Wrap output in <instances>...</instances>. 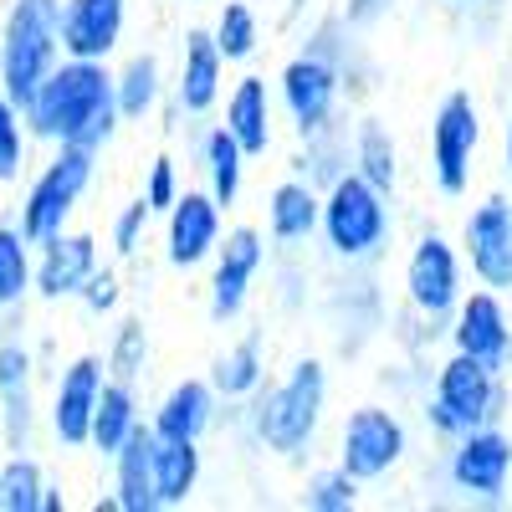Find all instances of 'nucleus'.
<instances>
[{
  "instance_id": "obj_1",
  "label": "nucleus",
  "mask_w": 512,
  "mask_h": 512,
  "mask_svg": "<svg viewBox=\"0 0 512 512\" xmlns=\"http://www.w3.org/2000/svg\"><path fill=\"white\" fill-rule=\"evenodd\" d=\"M31 144H82L103 149L118 134V108H113V67L108 62H82L57 57V67L36 82V93L21 108Z\"/></svg>"
},
{
  "instance_id": "obj_2",
  "label": "nucleus",
  "mask_w": 512,
  "mask_h": 512,
  "mask_svg": "<svg viewBox=\"0 0 512 512\" xmlns=\"http://www.w3.org/2000/svg\"><path fill=\"white\" fill-rule=\"evenodd\" d=\"M323 410H328V364L297 359L277 384H262L251 395L246 420H251V436L272 456H303L323 431Z\"/></svg>"
},
{
  "instance_id": "obj_3",
  "label": "nucleus",
  "mask_w": 512,
  "mask_h": 512,
  "mask_svg": "<svg viewBox=\"0 0 512 512\" xmlns=\"http://www.w3.org/2000/svg\"><path fill=\"white\" fill-rule=\"evenodd\" d=\"M57 16H62V0H11L6 6V21H0V93L16 108H26L36 82L62 57Z\"/></svg>"
},
{
  "instance_id": "obj_4",
  "label": "nucleus",
  "mask_w": 512,
  "mask_h": 512,
  "mask_svg": "<svg viewBox=\"0 0 512 512\" xmlns=\"http://www.w3.org/2000/svg\"><path fill=\"white\" fill-rule=\"evenodd\" d=\"M390 195L359 180L354 169H344L333 185H323L318 205V231L338 262H374L390 241Z\"/></svg>"
},
{
  "instance_id": "obj_5",
  "label": "nucleus",
  "mask_w": 512,
  "mask_h": 512,
  "mask_svg": "<svg viewBox=\"0 0 512 512\" xmlns=\"http://www.w3.org/2000/svg\"><path fill=\"white\" fill-rule=\"evenodd\" d=\"M502 410H507L502 374H492L477 359L451 349V359L436 369L431 395H425V425H431L441 441H456L466 431H477V425H497Z\"/></svg>"
},
{
  "instance_id": "obj_6",
  "label": "nucleus",
  "mask_w": 512,
  "mask_h": 512,
  "mask_svg": "<svg viewBox=\"0 0 512 512\" xmlns=\"http://www.w3.org/2000/svg\"><path fill=\"white\" fill-rule=\"evenodd\" d=\"M98 180V154L82 149V144H52V159L31 175L21 210H16V226L26 231V241L41 236H57L62 226H72L82 195L93 190Z\"/></svg>"
},
{
  "instance_id": "obj_7",
  "label": "nucleus",
  "mask_w": 512,
  "mask_h": 512,
  "mask_svg": "<svg viewBox=\"0 0 512 512\" xmlns=\"http://www.w3.org/2000/svg\"><path fill=\"white\" fill-rule=\"evenodd\" d=\"M405 451H410V431L390 405H359V410H349L344 425H338V466H344L359 487L390 477L405 461Z\"/></svg>"
},
{
  "instance_id": "obj_8",
  "label": "nucleus",
  "mask_w": 512,
  "mask_h": 512,
  "mask_svg": "<svg viewBox=\"0 0 512 512\" xmlns=\"http://www.w3.org/2000/svg\"><path fill=\"white\" fill-rule=\"evenodd\" d=\"M461 292H466L461 246L451 236H441V231H425L410 246V262H405V297H410V308L425 323H446Z\"/></svg>"
},
{
  "instance_id": "obj_9",
  "label": "nucleus",
  "mask_w": 512,
  "mask_h": 512,
  "mask_svg": "<svg viewBox=\"0 0 512 512\" xmlns=\"http://www.w3.org/2000/svg\"><path fill=\"white\" fill-rule=\"evenodd\" d=\"M446 323H451V349L456 354L477 359L482 369H492L502 379L512 374V313L502 303V292H492V287L461 292Z\"/></svg>"
},
{
  "instance_id": "obj_10",
  "label": "nucleus",
  "mask_w": 512,
  "mask_h": 512,
  "mask_svg": "<svg viewBox=\"0 0 512 512\" xmlns=\"http://www.w3.org/2000/svg\"><path fill=\"white\" fill-rule=\"evenodd\" d=\"M477 149H482V113L472 93H446L431 118V175L441 195H466Z\"/></svg>"
},
{
  "instance_id": "obj_11",
  "label": "nucleus",
  "mask_w": 512,
  "mask_h": 512,
  "mask_svg": "<svg viewBox=\"0 0 512 512\" xmlns=\"http://www.w3.org/2000/svg\"><path fill=\"white\" fill-rule=\"evenodd\" d=\"M267 267V236L256 226H231L221 231L216 251H210V318L236 323L251 303V287Z\"/></svg>"
},
{
  "instance_id": "obj_12",
  "label": "nucleus",
  "mask_w": 512,
  "mask_h": 512,
  "mask_svg": "<svg viewBox=\"0 0 512 512\" xmlns=\"http://www.w3.org/2000/svg\"><path fill=\"white\" fill-rule=\"evenodd\" d=\"M446 477L461 497L497 507L512 487V436L502 425H477V431L456 436L446 456Z\"/></svg>"
},
{
  "instance_id": "obj_13",
  "label": "nucleus",
  "mask_w": 512,
  "mask_h": 512,
  "mask_svg": "<svg viewBox=\"0 0 512 512\" xmlns=\"http://www.w3.org/2000/svg\"><path fill=\"white\" fill-rule=\"evenodd\" d=\"M277 98L292 118L297 134H318L333 123L338 98H344V72L318 52H297L282 72H277Z\"/></svg>"
},
{
  "instance_id": "obj_14",
  "label": "nucleus",
  "mask_w": 512,
  "mask_h": 512,
  "mask_svg": "<svg viewBox=\"0 0 512 512\" xmlns=\"http://www.w3.org/2000/svg\"><path fill=\"white\" fill-rule=\"evenodd\" d=\"M98 262H103V256H98V236L62 226L57 236L31 241V292L41 297V303H72L77 287L93 277Z\"/></svg>"
},
{
  "instance_id": "obj_15",
  "label": "nucleus",
  "mask_w": 512,
  "mask_h": 512,
  "mask_svg": "<svg viewBox=\"0 0 512 512\" xmlns=\"http://www.w3.org/2000/svg\"><path fill=\"white\" fill-rule=\"evenodd\" d=\"M461 262H472V277L492 292H512V200L487 195L461 226Z\"/></svg>"
},
{
  "instance_id": "obj_16",
  "label": "nucleus",
  "mask_w": 512,
  "mask_h": 512,
  "mask_svg": "<svg viewBox=\"0 0 512 512\" xmlns=\"http://www.w3.org/2000/svg\"><path fill=\"white\" fill-rule=\"evenodd\" d=\"M221 231H226V210L205 190H180V200L164 210V262L175 272L205 267Z\"/></svg>"
},
{
  "instance_id": "obj_17",
  "label": "nucleus",
  "mask_w": 512,
  "mask_h": 512,
  "mask_svg": "<svg viewBox=\"0 0 512 512\" xmlns=\"http://www.w3.org/2000/svg\"><path fill=\"white\" fill-rule=\"evenodd\" d=\"M103 354H77L62 374H57V390L47 405V425H52V441L62 451H82L88 446V425H93V405L103 390Z\"/></svg>"
},
{
  "instance_id": "obj_18",
  "label": "nucleus",
  "mask_w": 512,
  "mask_h": 512,
  "mask_svg": "<svg viewBox=\"0 0 512 512\" xmlns=\"http://www.w3.org/2000/svg\"><path fill=\"white\" fill-rule=\"evenodd\" d=\"M123 31H128V0H62L57 16L62 57L108 62L123 47Z\"/></svg>"
},
{
  "instance_id": "obj_19",
  "label": "nucleus",
  "mask_w": 512,
  "mask_h": 512,
  "mask_svg": "<svg viewBox=\"0 0 512 512\" xmlns=\"http://www.w3.org/2000/svg\"><path fill=\"white\" fill-rule=\"evenodd\" d=\"M36 431V354L21 338H0V441L6 451H31Z\"/></svg>"
},
{
  "instance_id": "obj_20",
  "label": "nucleus",
  "mask_w": 512,
  "mask_h": 512,
  "mask_svg": "<svg viewBox=\"0 0 512 512\" xmlns=\"http://www.w3.org/2000/svg\"><path fill=\"white\" fill-rule=\"evenodd\" d=\"M226 93V57L216 52L210 31H185L180 41V67H175V108L185 118H205Z\"/></svg>"
},
{
  "instance_id": "obj_21",
  "label": "nucleus",
  "mask_w": 512,
  "mask_h": 512,
  "mask_svg": "<svg viewBox=\"0 0 512 512\" xmlns=\"http://www.w3.org/2000/svg\"><path fill=\"white\" fill-rule=\"evenodd\" d=\"M216 420H221V395L210 390V379H175L159 395L149 431L169 436V441H205L216 431Z\"/></svg>"
},
{
  "instance_id": "obj_22",
  "label": "nucleus",
  "mask_w": 512,
  "mask_h": 512,
  "mask_svg": "<svg viewBox=\"0 0 512 512\" xmlns=\"http://www.w3.org/2000/svg\"><path fill=\"white\" fill-rule=\"evenodd\" d=\"M108 461H113L108 492H113L118 512H159L154 507V431H149V420H139Z\"/></svg>"
},
{
  "instance_id": "obj_23",
  "label": "nucleus",
  "mask_w": 512,
  "mask_h": 512,
  "mask_svg": "<svg viewBox=\"0 0 512 512\" xmlns=\"http://www.w3.org/2000/svg\"><path fill=\"white\" fill-rule=\"evenodd\" d=\"M221 128L241 144L246 159H262L272 149V88H267V77H241L236 88L226 93V118Z\"/></svg>"
},
{
  "instance_id": "obj_24",
  "label": "nucleus",
  "mask_w": 512,
  "mask_h": 512,
  "mask_svg": "<svg viewBox=\"0 0 512 512\" xmlns=\"http://www.w3.org/2000/svg\"><path fill=\"white\" fill-rule=\"evenodd\" d=\"M205 477V451L200 441H169L154 436V507H185L200 492Z\"/></svg>"
},
{
  "instance_id": "obj_25",
  "label": "nucleus",
  "mask_w": 512,
  "mask_h": 512,
  "mask_svg": "<svg viewBox=\"0 0 512 512\" xmlns=\"http://www.w3.org/2000/svg\"><path fill=\"white\" fill-rule=\"evenodd\" d=\"M318 205H323V190L308 185V180H282L267 190V236L277 246H297L318 236Z\"/></svg>"
},
{
  "instance_id": "obj_26",
  "label": "nucleus",
  "mask_w": 512,
  "mask_h": 512,
  "mask_svg": "<svg viewBox=\"0 0 512 512\" xmlns=\"http://www.w3.org/2000/svg\"><path fill=\"white\" fill-rule=\"evenodd\" d=\"M144 415H139V390L128 379H103V390H98V405H93V425H88V446L108 461L128 431H134Z\"/></svg>"
},
{
  "instance_id": "obj_27",
  "label": "nucleus",
  "mask_w": 512,
  "mask_h": 512,
  "mask_svg": "<svg viewBox=\"0 0 512 512\" xmlns=\"http://www.w3.org/2000/svg\"><path fill=\"white\" fill-rule=\"evenodd\" d=\"M159 103H164V67H159V57H154V52L128 57V62L113 72V108H118V123H144Z\"/></svg>"
},
{
  "instance_id": "obj_28",
  "label": "nucleus",
  "mask_w": 512,
  "mask_h": 512,
  "mask_svg": "<svg viewBox=\"0 0 512 512\" xmlns=\"http://www.w3.org/2000/svg\"><path fill=\"white\" fill-rule=\"evenodd\" d=\"M200 169H205V195L221 210H231L241 200V185H246V154L221 123L200 139Z\"/></svg>"
},
{
  "instance_id": "obj_29",
  "label": "nucleus",
  "mask_w": 512,
  "mask_h": 512,
  "mask_svg": "<svg viewBox=\"0 0 512 512\" xmlns=\"http://www.w3.org/2000/svg\"><path fill=\"white\" fill-rule=\"evenodd\" d=\"M210 390H216L221 400H251L256 390L267 384V354H262V338H241V344H231L226 354H216V364H210Z\"/></svg>"
},
{
  "instance_id": "obj_30",
  "label": "nucleus",
  "mask_w": 512,
  "mask_h": 512,
  "mask_svg": "<svg viewBox=\"0 0 512 512\" xmlns=\"http://www.w3.org/2000/svg\"><path fill=\"white\" fill-rule=\"evenodd\" d=\"M349 169L359 180H369L374 190L390 195L395 180H400V149L390 139V128H384L379 118H364L354 128V139H349Z\"/></svg>"
},
{
  "instance_id": "obj_31",
  "label": "nucleus",
  "mask_w": 512,
  "mask_h": 512,
  "mask_svg": "<svg viewBox=\"0 0 512 512\" xmlns=\"http://www.w3.org/2000/svg\"><path fill=\"white\" fill-rule=\"evenodd\" d=\"M31 297V241L16 221H0V318L21 313Z\"/></svg>"
},
{
  "instance_id": "obj_32",
  "label": "nucleus",
  "mask_w": 512,
  "mask_h": 512,
  "mask_svg": "<svg viewBox=\"0 0 512 512\" xmlns=\"http://www.w3.org/2000/svg\"><path fill=\"white\" fill-rule=\"evenodd\" d=\"M210 41H216V52L231 62H251L256 47H262V16H256L246 0H226L216 11V26H210Z\"/></svg>"
},
{
  "instance_id": "obj_33",
  "label": "nucleus",
  "mask_w": 512,
  "mask_h": 512,
  "mask_svg": "<svg viewBox=\"0 0 512 512\" xmlns=\"http://www.w3.org/2000/svg\"><path fill=\"white\" fill-rule=\"evenodd\" d=\"M103 369H108V379H128V384L144 379V369H149V328H144V318H118L108 349H103Z\"/></svg>"
},
{
  "instance_id": "obj_34",
  "label": "nucleus",
  "mask_w": 512,
  "mask_h": 512,
  "mask_svg": "<svg viewBox=\"0 0 512 512\" xmlns=\"http://www.w3.org/2000/svg\"><path fill=\"white\" fill-rule=\"evenodd\" d=\"M41 487H47V472L31 451H6L0 461V512H36Z\"/></svg>"
},
{
  "instance_id": "obj_35",
  "label": "nucleus",
  "mask_w": 512,
  "mask_h": 512,
  "mask_svg": "<svg viewBox=\"0 0 512 512\" xmlns=\"http://www.w3.org/2000/svg\"><path fill=\"white\" fill-rule=\"evenodd\" d=\"M303 507H313V512H354L359 507V482L338 461L318 466V472L303 482Z\"/></svg>"
},
{
  "instance_id": "obj_36",
  "label": "nucleus",
  "mask_w": 512,
  "mask_h": 512,
  "mask_svg": "<svg viewBox=\"0 0 512 512\" xmlns=\"http://www.w3.org/2000/svg\"><path fill=\"white\" fill-rule=\"evenodd\" d=\"M26 154H31L26 118L6 93H0V185H16L26 175Z\"/></svg>"
},
{
  "instance_id": "obj_37",
  "label": "nucleus",
  "mask_w": 512,
  "mask_h": 512,
  "mask_svg": "<svg viewBox=\"0 0 512 512\" xmlns=\"http://www.w3.org/2000/svg\"><path fill=\"white\" fill-rule=\"evenodd\" d=\"M72 303H82L93 318H113V313L123 308V277H118V267H103V262H98V267H93V277L77 287Z\"/></svg>"
},
{
  "instance_id": "obj_38",
  "label": "nucleus",
  "mask_w": 512,
  "mask_h": 512,
  "mask_svg": "<svg viewBox=\"0 0 512 512\" xmlns=\"http://www.w3.org/2000/svg\"><path fill=\"white\" fill-rule=\"evenodd\" d=\"M149 226H154V210H149L144 200H128V205L118 210V216H113V226H108L113 251H118V256H139V246H144Z\"/></svg>"
},
{
  "instance_id": "obj_39",
  "label": "nucleus",
  "mask_w": 512,
  "mask_h": 512,
  "mask_svg": "<svg viewBox=\"0 0 512 512\" xmlns=\"http://www.w3.org/2000/svg\"><path fill=\"white\" fill-rule=\"evenodd\" d=\"M180 190H185V180H180V164L169 159V154H159V159L149 164V175H144V195H139V200L154 210V216H164V210L180 200Z\"/></svg>"
},
{
  "instance_id": "obj_40",
  "label": "nucleus",
  "mask_w": 512,
  "mask_h": 512,
  "mask_svg": "<svg viewBox=\"0 0 512 512\" xmlns=\"http://www.w3.org/2000/svg\"><path fill=\"white\" fill-rule=\"evenodd\" d=\"M379 11H384V0H349L344 21H354V26H369V21H374Z\"/></svg>"
},
{
  "instance_id": "obj_41",
  "label": "nucleus",
  "mask_w": 512,
  "mask_h": 512,
  "mask_svg": "<svg viewBox=\"0 0 512 512\" xmlns=\"http://www.w3.org/2000/svg\"><path fill=\"white\" fill-rule=\"evenodd\" d=\"M36 512H67V492L62 487H41V502H36Z\"/></svg>"
},
{
  "instance_id": "obj_42",
  "label": "nucleus",
  "mask_w": 512,
  "mask_h": 512,
  "mask_svg": "<svg viewBox=\"0 0 512 512\" xmlns=\"http://www.w3.org/2000/svg\"><path fill=\"white\" fill-rule=\"evenodd\" d=\"M507 175H512V123H507Z\"/></svg>"
},
{
  "instance_id": "obj_43",
  "label": "nucleus",
  "mask_w": 512,
  "mask_h": 512,
  "mask_svg": "<svg viewBox=\"0 0 512 512\" xmlns=\"http://www.w3.org/2000/svg\"><path fill=\"white\" fill-rule=\"evenodd\" d=\"M456 6H477V0H456Z\"/></svg>"
}]
</instances>
